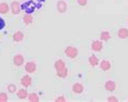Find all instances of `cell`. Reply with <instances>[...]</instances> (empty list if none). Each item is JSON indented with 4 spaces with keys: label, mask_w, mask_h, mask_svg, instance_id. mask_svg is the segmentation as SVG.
<instances>
[{
    "label": "cell",
    "mask_w": 128,
    "mask_h": 102,
    "mask_svg": "<svg viewBox=\"0 0 128 102\" xmlns=\"http://www.w3.org/2000/svg\"><path fill=\"white\" fill-rule=\"evenodd\" d=\"M56 9H57L58 13L64 14V13L67 12V10H68V4H67V2L65 0H58L57 3H56Z\"/></svg>",
    "instance_id": "cell-3"
},
{
    "label": "cell",
    "mask_w": 128,
    "mask_h": 102,
    "mask_svg": "<svg viewBox=\"0 0 128 102\" xmlns=\"http://www.w3.org/2000/svg\"><path fill=\"white\" fill-rule=\"evenodd\" d=\"M99 67H100V69L102 71H109L111 69V62L109 60H106V59H104V60H101L99 62Z\"/></svg>",
    "instance_id": "cell-13"
},
{
    "label": "cell",
    "mask_w": 128,
    "mask_h": 102,
    "mask_svg": "<svg viewBox=\"0 0 128 102\" xmlns=\"http://www.w3.org/2000/svg\"><path fill=\"white\" fill-rule=\"evenodd\" d=\"M54 68L56 70V72H59V71H62L64 69H66V62L62 60V59H57L55 62H54Z\"/></svg>",
    "instance_id": "cell-8"
},
{
    "label": "cell",
    "mask_w": 128,
    "mask_h": 102,
    "mask_svg": "<svg viewBox=\"0 0 128 102\" xmlns=\"http://www.w3.org/2000/svg\"><path fill=\"white\" fill-rule=\"evenodd\" d=\"M56 75H57L59 79H66L68 76V69H64L62 71H59V72H56Z\"/></svg>",
    "instance_id": "cell-22"
},
{
    "label": "cell",
    "mask_w": 128,
    "mask_h": 102,
    "mask_svg": "<svg viewBox=\"0 0 128 102\" xmlns=\"http://www.w3.org/2000/svg\"><path fill=\"white\" fill-rule=\"evenodd\" d=\"M10 11V5L6 2H1L0 3V14H8Z\"/></svg>",
    "instance_id": "cell-16"
},
{
    "label": "cell",
    "mask_w": 128,
    "mask_h": 102,
    "mask_svg": "<svg viewBox=\"0 0 128 102\" xmlns=\"http://www.w3.org/2000/svg\"><path fill=\"white\" fill-rule=\"evenodd\" d=\"M106 101L108 102H118V99L114 96H110V97L106 98Z\"/></svg>",
    "instance_id": "cell-24"
},
{
    "label": "cell",
    "mask_w": 128,
    "mask_h": 102,
    "mask_svg": "<svg viewBox=\"0 0 128 102\" xmlns=\"http://www.w3.org/2000/svg\"><path fill=\"white\" fill-rule=\"evenodd\" d=\"M6 89H8V93H10V94H15L16 91H17V87H16L15 84L11 83V84H8V87H6Z\"/></svg>",
    "instance_id": "cell-21"
},
{
    "label": "cell",
    "mask_w": 128,
    "mask_h": 102,
    "mask_svg": "<svg viewBox=\"0 0 128 102\" xmlns=\"http://www.w3.org/2000/svg\"><path fill=\"white\" fill-rule=\"evenodd\" d=\"M23 20H24L25 25H30V24L34 22V16L31 15V14H29V13H26L23 16Z\"/></svg>",
    "instance_id": "cell-17"
},
{
    "label": "cell",
    "mask_w": 128,
    "mask_h": 102,
    "mask_svg": "<svg viewBox=\"0 0 128 102\" xmlns=\"http://www.w3.org/2000/svg\"><path fill=\"white\" fill-rule=\"evenodd\" d=\"M36 70H37V64H36L34 61H28L25 64V71H26L28 74L34 73Z\"/></svg>",
    "instance_id": "cell-5"
},
{
    "label": "cell",
    "mask_w": 128,
    "mask_h": 102,
    "mask_svg": "<svg viewBox=\"0 0 128 102\" xmlns=\"http://www.w3.org/2000/svg\"><path fill=\"white\" fill-rule=\"evenodd\" d=\"M31 84H32V79H31L30 75H24L20 77V85L25 88H28V87L31 86Z\"/></svg>",
    "instance_id": "cell-4"
},
{
    "label": "cell",
    "mask_w": 128,
    "mask_h": 102,
    "mask_svg": "<svg viewBox=\"0 0 128 102\" xmlns=\"http://www.w3.org/2000/svg\"><path fill=\"white\" fill-rule=\"evenodd\" d=\"M10 11L12 12V14L14 15H17V14L20 13V4L18 1H12L11 2V5H10Z\"/></svg>",
    "instance_id": "cell-7"
},
{
    "label": "cell",
    "mask_w": 128,
    "mask_h": 102,
    "mask_svg": "<svg viewBox=\"0 0 128 102\" xmlns=\"http://www.w3.org/2000/svg\"><path fill=\"white\" fill-rule=\"evenodd\" d=\"M104 89L108 90V91H114L115 88H116V84H115L114 81L108 80V81H106V82L104 83Z\"/></svg>",
    "instance_id": "cell-12"
},
{
    "label": "cell",
    "mask_w": 128,
    "mask_h": 102,
    "mask_svg": "<svg viewBox=\"0 0 128 102\" xmlns=\"http://www.w3.org/2000/svg\"><path fill=\"white\" fill-rule=\"evenodd\" d=\"M84 91V85L82 83H74L72 85V93L76 95H81Z\"/></svg>",
    "instance_id": "cell-9"
},
{
    "label": "cell",
    "mask_w": 128,
    "mask_h": 102,
    "mask_svg": "<svg viewBox=\"0 0 128 102\" xmlns=\"http://www.w3.org/2000/svg\"><path fill=\"white\" fill-rule=\"evenodd\" d=\"M24 38H25V34L23 31H15V32L13 33V36H12V39H13V41L14 42H16V43H18V42H22L24 40Z\"/></svg>",
    "instance_id": "cell-10"
},
{
    "label": "cell",
    "mask_w": 128,
    "mask_h": 102,
    "mask_svg": "<svg viewBox=\"0 0 128 102\" xmlns=\"http://www.w3.org/2000/svg\"><path fill=\"white\" fill-rule=\"evenodd\" d=\"M16 95H17V98H18L20 100H25V99H27L28 98V91H27V89L25 88H20V89H17V91H16Z\"/></svg>",
    "instance_id": "cell-11"
},
{
    "label": "cell",
    "mask_w": 128,
    "mask_h": 102,
    "mask_svg": "<svg viewBox=\"0 0 128 102\" xmlns=\"http://www.w3.org/2000/svg\"><path fill=\"white\" fill-rule=\"evenodd\" d=\"M110 39H111V33L109 32V31H101L100 32V40L101 41H104V42H106V41H109Z\"/></svg>",
    "instance_id": "cell-19"
},
{
    "label": "cell",
    "mask_w": 128,
    "mask_h": 102,
    "mask_svg": "<svg viewBox=\"0 0 128 102\" xmlns=\"http://www.w3.org/2000/svg\"><path fill=\"white\" fill-rule=\"evenodd\" d=\"M66 101H67V99L64 96H58L55 99V102H66Z\"/></svg>",
    "instance_id": "cell-26"
},
{
    "label": "cell",
    "mask_w": 128,
    "mask_h": 102,
    "mask_svg": "<svg viewBox=\"0 0 128 102\" xmlns=\"http://www.w3.org/2000/svg\"><path fill=\"white\" fill-rule=\"evenodd\" d=\"M25 64V58L22 54H16L13 57V65L15 67H22Z\"/></svg>",
    "instance_id": "cell-6"
},
{
    "label": "cell",
    "mask_w": 128,
    "mask_h": 102,
    "mask_svg": "<svg viewBox=\"0 0 128 102\" xmlns=\"http://www.w3.org/2000/svg\"><path fill=\"white\" fill-rule=\"evenodd\" d=\"M99 59H98V57L96 55H90V57H88V64H90L92 67H97L98 65H99Z\"/></svg>",
    "instance_id": "cell-15"
},
{
    "label": "cell",
    "mask_w": 128,
    "mask_h": 102,
    "mask_svg": "<svg viewBox=\"0 0 128 102\" xmlns=\"http://www.w3.org/2000/svg\"><path fill=\"white\" fill-rule=\"evenodd\" d=\"M117 37L120 39H127L128 38V29L127 28H120L118 30H117Z\"/></svg>",
    "instance_id": "cell-14"
},
{
    "label": "cell",
    "mask_w": 128,
    "mask_h": 102,
    "mask_svg": "<svg viewBox=\"0 0 128 102\" xmlns=\"http://www.w3.org/2000/svg\"><path fill=\"white\" fill-rule=\"evenodd\" d=\"M24 9H25V11H26V13H29L31 14L34 12V3L31 2V1H28L26 2L24 4Z\"/></svg>",
    "instance_id": "cell-18"
},
{
    "label": "cell",
    "mask_w": 128,
    "mask_h": 102,
    "mask_svg": "<svg viewBox=\"0 0 128 102\" xmlns=\"http://www.w3.org/2000/svg\"><path fill=\"white\" fill-rule=\"evenodd\" d=\"M90 48L94 52H101L104 48V41L101 40H94L90 43Z\"/></svg>",
    "instance_id": "cell-2"
},
{
    "label": "cell",
    "mask_w": 128,
    "mask_h": 102,
    "mask_svg": "<svg viewBox=\"0 0 128 102\" xmlns=\"http://www.w3.org/2000/svg\"><path fill=\"white\" fill-rule=\"evenodd\" d=\"M4 27H6V20H4V18H2V17L0 16V30H2Z\"/></svg>",
    "instance_id": "cell-25"
},
{
    "label": "cell",
    "mask_w": 128,
    "mask_h": 102,
    "mask_svg": "<svg viewBox=\"0 0 128 102\" xmlns=\"http://www.w3.org/2000/svg\"><path fill=\"white\" fill-rule=\"evenodd\" d=\"M78 4L81 5V6H85L87 4V0H76Z\"/></svg>",
    "instance_id": "cell-27"
},
{
    "label": "cell",
    "mask_w": 128,
    "mask_h": 102,
    "mask_svg": "<svg viewBox=\"0 0 128 102\" xmlns=\"http://www.w3.org/2000/svg\"><path fill=\"white\" fill-rule=\"evenodd\" d=\"M28 101L30 102H39L40 101V98H39V95L37 93H30L28 95Z\"/></svg>",
    "instance_id": "cell-20"
},
{
    "label": "cell",
    "mask_w": 128,
    "mask_h": 102,
    "mask_svg": "<svg viewBox=\"0 0 128 102\" xmlns=\"http://www.w3.org/2000/svg\"><path fill=\"white\" fill-rule=\"evenodd\" d=\"M9 101V97L6 93H0V102H6Z\"/></svg>",
    "instance_id": "cell-23"
},
{
    "label": "cell",
    "mask_w": 128,
    "mask_h": 102,
    "mask_svg": "<svg viewBox=\"0 0 128 102\" xmlns=\"http://www.w3.org/2000/svg\"><path fill=\"white\" fill-rule=\"evenodd\" d=\"M64 53H65V55H66L68 58L74 59V58L78 57V55H79V50H78L76 47L72 46V45H69V46H67V47L65 48Z\"/></svg>",
    "instance_id": "cell-1"
}]
</instances>
